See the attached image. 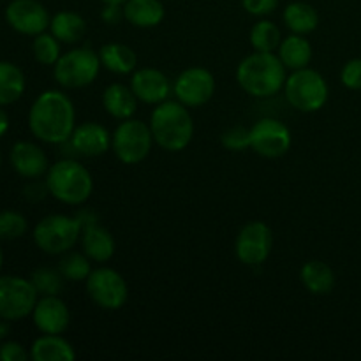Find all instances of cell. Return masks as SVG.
Instances as JSON below:
<instances>
[{
  "label": "cell",
  "instance_id": "cell-13",
  "mask_svg": "<svg viewBox=\"0 0 361 361\" xmlns=\"http://www.w3.org/2000/svg\"><path fill=\"white\" fill-rule=\"evenodd\" d=\"M176 101L187 108H200L210 102L215 94V78L204 67H189L182 71L173 83Z\"/></svg>",
  "mask_w": 361,
  "mask_h": 361
},
{
  "label": "cell",
  "instance_id": "cell-37",
  "mask_svg": "<svg viewBox=\"0 0 361 361\" xmlns=\"http://www.w3.org/2000/svg\"><path fill=\"white\" fill-rule=\"evenodd\" d=\"M242 4L247 13L259 18L275 13L279 7V0H242Z\"/></svg>",
  "mask_w": 361,
  "mask_h": 361
},
{
  "label": "cell",
  "instance_id": "cell-35",
  "mask_svg": "<svg viewBox=\"0 0 361 361\" xmlns=\"http://www.w3.org/2000/svg\"><path fill=\"white\" fill-rule=\"evenodd\" d=\"M341 81L349 90H361V59H353L342 67Z\"/></svg>",
  "mask_w": 361,
  "mask_h": 361
},
{
  "label": "cell",
  "instance_id": "cell-29",
  "mask_svg": "<svg viewBox=\"0 0 361 361\" xmlns=\"http://www.w3.org/2000/svg\"><path fill=\"white\" fill-rule=\"evenodd\" d=\"M281 42V28L270 20H259L250 30V44L256 51H277Z\"/></svg>",
  "mask_w": 361,
  "mask_h": 361
},
{
  "label": "cell",
  "instance_id": "cell-22",
  "mask_svg": "<svg viewBox=\"0 0 361 361\" xmlns=\"http://www.w3.org/2000/svg\"><path fill=\"white\" fill-rule=\"evenodd\" d=\"M30 358L34 361H73L76 351L62 335L42 334L32 344Z\"/></svg>",
  "mask_w": 361,
  "mask_h": 361
},
{
  "label": "cell",
  "instance_id": "cell-31",
  "mask_svg": "<svg viewBox=\"0 0 361 361\" xmlns=\"http://www.w3.org/2000/svg\"><path fill=\"white\" fill-rule=\"evenodd\" d=\"M63 281L59 268H48L41 267L37 270L32 271L30 282L34 284L35 291L39 293V296H59L63 289Z\"/></svg>",
  "mask_w": 361,
  "mask_h": 361
},
{
  "label": "cell",
  "instance_id": "cell-11",
  "mask_svg": "<svg viewBox=\"0 0 361 361\" xmlns=\"http://www.w3.org/2000/svg\"><path fill=\"white\" fill-rule=\"evenodd\" d=\"M274 247V235L264 222L252 221L240 229L235 242V254L245 267H261Z\"/></svg>",
  "mask_w": 361,
  "mask_h": 361
},
{
  "label": "cell",
  "instance_id": "cell-38",
  "mask_svg": "<svg viewBox=\"0 0 361 361\" xmlns=\"http://www.w3.org/2000/svg\"><path fill=\"white\" fill-rule=\"evenodd\" d=\"M48 194L49 190H48V185H46V180L44 183H39L37 178H35L34 182L28 183V185L23 189V196L27 197L28 201H32V203H37V201L44 200Z\"/></svg>",
  "mask_w": 361,
  "mask_h": 361
},
{
  "label": "cell",
  "instance_id": "cell-44",
  "mask_svg": "<svg viewBox=\"0 0 361 361\" xmlns=\"http://www.w3.org/2000/svg\"><path fill=\"white\" fill-rule=\"evenodd\" d=\"M0 168H2V154H0Z\"/></svg>",
  "mask_w": 361,
  "mask_h": 361
},
{
  "label": "cell",
  "instance_id": "cell-1",
  "mask_svg": "<svg viewBox=\"0 0 361 361\" xmlns=\"http://www.w3.org/2000/svg\"><path fill=\"white\" fill-rule=\"evenodd\" d=\"M28 129L39 141L62 145L76 129V109L62 90H44L35 97L28 111Z\"/></svg>",
  "mask_w": 361,
  "mask_h": 361
},
{
  "label": "cell",
  "instance_id": "cell-34",
  "mask_svg": "<svg viewBox=\"0 0 361 361\" xmlns=\"http://www.w3.org/2000/svg\"><path fill=\"white\" fill-rule=\"evenodd\" d=\"M221 143L231 152H242L250 148V129L242 126H235L224 130L221 136Z\"/></svg>",
  "mask_w": 361,
  "mask_h": 361
},
{
  "label": "cell",
  "instance_id": "cell-41",
  "mask_svg": "<svg viewBox=\"0 0 361 361\" xmlns=\"http://www.w3.org/2000/svg\"><path fill=\"white\" fill-rule=\"evenodd\" d=\"M7 331H9V326H7V321L2 319V323H0V341H2V338L6 337Z\"/></svg>",
  "mask_w": 361,
  "mask_h": 361
},
{
  "label": "cell",
  "instance_id": "cell-25",
  "mask_svg": "<svg viewBox=\"0 0 361 361\" xmlns=\"http://www.w3.org/2000/svg\"><path fill=\"white\" fill-rule=\"evenodd\" d=\"M277 55L281 62L284 63L286 69L298 71L303 67H309L310 60H312V44L305 35L293 34L282 39L281 46L277 49Z\"/></svg>",
  "mask_w": 361,
  "mask_h": 361
},
{
  "label": "cell",
  "instance_id": "cell-42",
  "mask_svg": "<svg viewBox=\"0 0 361 361\" xmlns=\"http://www.w3.org/2000/svg\"><path fill=\"white\" fill-rule=\"evenodd\" d=\"M102 4H123L126 0H101Z\"/></svg>",
  "mask_w": 361,
  "mask_h": 361
},
{
  "label": "cell",
  "instance_id": "cell-10",
  "mask_svg": "<svg viewBox=\"0 0 361 361\" xmlns=\"http://www.w3.org/2000/svg\"><path fill=\"white\" fill-rule=\"evenodd\" d=\"M92 302L104 310H120L129 298L126 279L109 267L95 268L85 281Z\"/></svg>",
  "mask_w": 361,
  "mask_h": 361
},
{
  "label": "cell",
  "instance_id": "cell-43",
  "mask_svg": "<svg viewBox=\"0 0 361 361\" xmlns=\"http://www.w3.org/2000/svg\"><path fill=\"white\" fill-rule=\"evenodd\" d=\"M2 264H4V252H2V247H0V270H2Z\"/></svg>",
  "mask_w": 361,
  "mask_h": 361
},
{
  "label": "cell",
  "instance_id": "cell-6",
  "mask_svg": "<svg viewBox=\"0 0 361 361\" xmlns=\"http://www.w3.org/2000/svg\"><path fill=\"white\" fill-rule=\"evenodd\" d=\"M101 67L99 53L94 51L90 46H80L62 53L59 62L53 66V78L60 87L67 90H78L94 83L101 73Z\"/></svg>",
  "mask_w": 361,
  "mask_h": 361
},
{
  "label": "cell",
  "instance_id": "cell-12",
  "mask_svg": "<svg viewBox=\"0 0 361 361\" xmlns=\"http://www.w3.org/2000/svg\"><path fill=\"white\" fill-rule=\"evenodd\" d=\"M291 130L277 118H261L250 129V148L264 159H279L291 148Z\"/></svg>",
  "mask_w": 361,
  "mask_h": 361
},
{
  "label": "cell",
  "instance_id": "cell-17",
  "mask_svg": "<svg viewBox=\"0 0 361 361\" xmlns=\"http://www.w3.org/2000/svg\"><path fill=\"white\" fill-rule=\"evenodd\" d=\"M9 162L14 171L28 180L41 178L49 169L48 155L32 141H18L11 147Z\"/></svg>",
  "mask_w": 361,
  "mask_h": 361
},
{
  "label": "cell",
  "instance_id": "cell-8",
  "mask_svg": "<svg viewBox=\"0 0 361 361\" xmlns=\"http://www.w3.org/2000/svg\"><path fill=\"white\" fill-rule=\"evenodd\" d=\"M154 134L148 123L137 118H127L118 123L111 134V150L123 164H140L150 155L154 147Z\"/></svg>",
  "mask_w": 361,
  "mask_h": 361
},
{
  "label": "cell",
  "instance_id": "cell-4",
  "mask_svg": "<svg viewBox=\"0 0 361 361\" xmlns=\"http://www.w3.org/2000/svg\"><path fill=\"white\" fill-rule=\"evenodd\" d=\"M46 185L49 196L63 204H83L94 190V178L90 171L74 159H62L49 166L46 173Z\"/></svg>",
  "mask_w": 361,
  "mask_h": 361
},
{
  "label": "cell",
  "instance_id": "cell-33",
  "mask_svg": "<svg viewBox=\"0 0 361 361\" xmlns=\"http://www.w3.org/2000/svg\"><path fill=\"white\" fill-rule=\"evenodd\" d=\"M28 221L23 214L14 210L0 212V240H18L27 233Z\"/></svg>",
  "mask_w": 361,
  "mask_h": 361
},
{
  "label": "cell",
  "instance_id": "cell-30",
  "mask_svg": "<svg viewBox=\"0 0 361 361\" xmlns=\"http://www.w3.org/2000/svg\"><path fill=\"white\" fill-rule=\"evenodd\" d=\"M59 270L62 277L69 282H85L90 275V259L85 252H66L59 261Z\"/></svg>",
  "mask_w": 361,
  "mask_h": 361
},
{
  "label": "cell",
  "instance_id": "cell-15",
  "mask_svg": "<svg viewBox=\"0 0 361 361\" xmlns=\"http://www.w3.org/2000/svg\"><path fill=\"white\" fill-rule=\"evenodd\" d=\"M32 319L41 334L62 335L71 323L69 307L60 296H39Z\"/></svg>",
  "mask_w": 361,
  "mask_h": 361
},
{
  "label": "cell",
  "instance_id": "cell-32",
  "mask_svg": "<svg viewBox=\"0 0 361 361\" xmlns=\"http://www.w3.org/2000/svg\"><path fill=\"white\" fill-rule=\"evenodd\" d=\"M62 42L51 34V32H42V34L35 35L34 42H32V53L34 59L37 60L41 66H55L59 59L62 56V49H60Z\"/></svg>",
  "mask_w": 361,
  "mask_h": 361
},
{
  "label": "cell",
  "instance_id": "cell-23",
  "mask_svg": "<svg viewBox=\"0 0 361 361\" xmlns=\"http://www.w3.org/2000/svg\"><path fill=\"white\" fill-rule=\"evenodd\" d=\"M97 53L101 59V66L109 73L126 76V74L136 71L137 55L130 46L122 44V42H108Z\"/></svg>",
  "mask_w": 361,
  "mask_h": 361
},
{
  "label": "cell",
  "instance_id": "cell-40",
  "mask_svg": "<svg viewBox=\"0 0 361 361\" xmlns=\"http://www.w3.org/2000/svg\"><path fill=\"white\" fill-rule=\"evenodd\" d=\"M9 130V115L6 113L4 106H0V137Z\"/></svg>",
  "mask_w": 361,
  "mask_h": 361
},
{
  "label": "cell",
  "instance_id": "cell-26",
  "mask_svg": "<svg viewBox=\"0 0 361 361\" xmlns=\"http://www.w3.org/2000/svg\"><path fill=\"white\" fill-rule=\"evenodd\" d=\"M49 32L62 44H76L87 34V21L74 11H60L49 21Z\"/></svg>",
  "mask_w": 361,
  "mask_h": 361
},
{
  "label": "cell",
  "instance_id": "cell-28",
  "mask_svg": "<svg viewBox=\"0 0 361 361\" xmlns=\"http://www.w3.org/2000/svg\"><path fill=\"white\" fill-rule=\"evenodd\" d=\"M284 23L293 34L307 35L314 32L319 25V14L314 9L310 4L307 2H291L286 6L284 14Z\"/></svg>",
  "mask_w": 361,
  "mask_h": 361
},
{
  "label": "cell",
  "instance_id": "cell-20",
  "mask_svg": "<svg viewBox=\"0 0 361 361\" xmlns=\"http://www.w3.org/2000/svg\"><path fill=\"white\" fill-rule=\"evenodd\" d=\"M137 97L133 88L123 83H111L102 92V106L109 116L116 120L133 118L137 109Z\"/></svg>",
  "mask_w": 361,
  "mask_h": 361
},
{
  "label": "cell",
  "instance_id": "cell-39",
  "mask_svg": "<svg viewBox=\"0 0 361 361\" xmlns=\"http://www.w3.org/2000/svg\"><path fill=\"white\" fill-rule=\"evenodd\" d=\"M102 20L108 25H118L120 21L126 20V16H123V4H104Z\"/></svg>",
  "mask_w": 361,
  "mask_h": 361
},
{
  "label": "cell",
  "instance_id": "cell-14",
  "mask_svg": "<svg viewBox=\"0 0 361 361\" xmlns=\"http://www.w3.org/2000/svg\"><path fill=\"white\" fill-rule=\"evenodd\" d=\"M6 21L18 34L35 37L48 30L51 16L39 0H13L6 7Z\"/></svg>",
  "mask_w": 361,
  "mask_h": 361
},
{
  "label": "cell",
  "instance_id": "cell-27",
  "mask_svg": "<svg viewBox=\"0 0 361 361\" xmlns=\"http://www.w3.org/2000/svg\"><path fill=\"white\" fill-rule=\"evenodd\" d=\"M27 88L25 74L16 63L0 60V106H9L20 101Z\"/></svg>",
  "mask_w": 361,
  "mask_h": 361
},
{
  "label": "cell",
  "instance_id": "cell-21",
  "mask_svg": "<svg viewBox=\"0 0 361 361\" xmlns=\"http://www.w3.org/2000/svg\"><path fill=\"white\" fill-rule=\"evenodd\" d=\"M123 16L136 28H154L162 23L166 9L161 0H126Z\"/></svg>",
  "mask_w": 361,
  "mask_h": 361
},
{
  "label": "cell",
  "instance_id": "cell-18",
  "mask_svg": "<svg viewBox=\"0 0 361 361\" xmlns=\"http://www.w3.org/2000/svg\"><path fill=\"white\" fill-rule=\"evenodd\" d=\"M69 143L74 152L83 157H101L111 148V134L97 122H83L76 126Z\"/></svg>",
  "mask_w": 361,
  "mask_h": 361
},
{
  "label": "cell",
  "instance_id": "cell-5",
  "mask_svg": "<svg viewBox=\"0 0 361 361\" xmlns=\"http://www.w3.org/2000/svg\"><path fill=\"white\" fill-rule=\"evenodd\" d=\"M83 226V219L80 215L76 217L63 214L46 215L35 224L34 243L44 254L62 256L80 242Z\"/></svg>",
  "mask_w": 361,
  "mask_h": 361
},
{
  "label": "cell",
  "instance_id": "cell-2",
  "mask_svg": "<svg viewBox=\"0 0 361 361\" xmlns=\"http://www.w3.org/2000/svg\"><path fill=\"white\" fill-rule=\"evenodd\" d=\"M286 67L274 51H254L238 63L236 81L252 97H271L284 88Z\"/></svg>",
  "mask_w": 361,
  "mask_h": 361
},
{
  "label": "cell",
  "instance_id": "cell-7",
  "mask_svg": "<svg viewBox=\"0 0 361 361\" xmlns=\"http://www.w3.org/2000/svg\"><path fill=\"white\" fill-rule=\"evenodd\" d=\"M284 94L289 104L302 113H316L326 104L330 88L321 73L303 67L293 71L284 83Z\"/></svg>",
  "mask_w": 361,
  "mask_h": 361
},
{
  "label": "cell",
  "instance_id": "cell-19",
  "mask_svg": "<svg viewBox=\"0 0 361 361\" xmlns=\"http://www.w3.org/2000/svg\"><path fill=\"white\" fill-rule=\"evenodd\" d=\"M80 242L88 259L95 261V263H106L115 256V238L104 226H99L95 221L87 222L83 226Z\"/></svg>",
  "mask_w": 361,
  "mask_h": 361
},
{
  "label": "cell",
  "instance_id": "cell-36",
  "mask_svg": "<svg viewBox=\"0 0 361 361\" xmlns=\"http://www.w3.org/2000/svg\"><path fill=\"white\" fill-rule=\"evenodd\" d=\"M28 358L30 353L20 342L7 341L0 344V361H27Z\"/></svg>",
  "mask_w": 361,
  "mask_h": 361
},
{
  "label": "cell",
  "instance_id": "cell-24",
  "mask_svg": "<svg viewBox=\"0 0 361 361\" xmlns=\"http://www.w3.org/2000/svg\"><path fill=\"white\" fill-rule=\"evenodd\" d=\"M300 279L303 288L317 296L330 295L335 288V271L331 270L330 264L319 259L307 261L300 270Z\"/></svg>",
  "mask_w": 361,
  "mask_h": 361
},
{
  "label": "cell",
  "instance_id": "cell-9",
  "mask_svg": "<svg viewBox=\"0 0 361 361\" xmlns=\"http://www.w3.org/2000/svg\"><path fill=\"white\" fill-rule=\"evenodd\" d=\"M39 293L30 279L18 275H0V319L7 323L32 316Z\"/></svg>",
  "mask_w": 361,
  "mask_h": 361
},
{
  "label": "cell",
  "instance_id": "cell-3",
  "mask_svg": "<svg viewBox=\"0 0 361 361\" xmlns=\"http://www.w3.org/2000/svg\"><path fill=\"white\" fill-rule=\"evenodd\" d=\"M154 141L166 152H182L194 136V122L187 106L180 101H164L154 108L150 115Z\"/></svg>",
  "mask_w": 361,
  "mask_h": 361
},
{
  "label": "cell",
  "instance_id": "cell-16",
  "mask_svg": "<svg viewBox=\"0 0 361 361\" xmlns=\"http://www.w3.org/2000/svg\"><path fill=\"white\" fill-rule=\"evenodd\" d=\"M130 88L137 101L152 106L168 101L169 94H171V83H169L168 76L154 67H143L140 71H134L133 78H130Z\"/></svg>",
  "mask_w": 361,
  "mask_h": 361
}]
</instances>
